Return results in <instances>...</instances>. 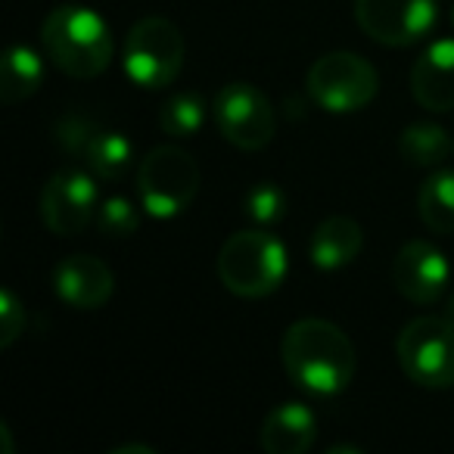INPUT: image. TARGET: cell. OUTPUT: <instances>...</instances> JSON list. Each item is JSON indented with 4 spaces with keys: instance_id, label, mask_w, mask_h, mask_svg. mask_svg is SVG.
Returning <instances> with one entry per match:
<instances>
[{
    "instance_id": "obj_1",
    "label": "cell",
    "mask_w": 454,
    "mask_h": 454,
    "mask_svg": "<svg viewBox=\"0 0 454 454\" xmlns=\"http://www.w3.org/2000/svg\"><path fill=\"white\" fill-rule=\"evenodd\" d=\"M280 358L293 383L321 398L346 392L358 364L352 340L324 317H302L290 324L280 340Z\"/></svg>"
},
{
    "instance_id": "obj_2",
    "label": "cell",
    "mask_w": 454,
    "mask_h": 454,
    "mask_svg": "<svg viewBox=\"0 0 454 454\" xmlns=\"http://www.w3.org/2000/svg\"><path fill=\"white\" fill-rule=\"evenodd\" d=\"M41 47L63 75L97 78L109 69L115 41L106 20L82 4H59L41 22Z\"/></svg>"
},
{
    "instance_id": "obj_3",
    "label": "cell",
    "mask_w": 454,
    "mask_h": 454,
    "mask_svg": "<svg viewBox=\"0 0 454 454\" xmlns=\"http://www.w3.org/2000/svg\"><path fill=\"white\" fill-rule=\"evenodd\" d=\"M286 247L265 227L237 231L224 240L218 253V280L224 290L243 299H265L284 284Z\"/></svg>"
},
{
    "instance_id": "obj_4",
    "label": "cell",
    "mask_w": 454,
    "mask_h": 454,
    "mask_svg": "<svg viewBox=\"0 0 454 454\" xmlns=\"http://www.w3.org/2000/svg\"><path fill=\"white\" fill-rule=\"evenodd\" d=\"M200 165L181 146H153L137 165V196L146 215L159 221L177 218L200 193Z\"/></svg>"
},
{
    "instance_id": "obj_5",
    "label": "cell",
    "mask_w": 454,
    "mask_h": 454,
    "mask_svg": "<svg viewBox=\"0 0 454 454\" xmlns=\"http://www.w3.org/2000/svg\"><path fill=\"white\" fill-rule=\"evenodd\" d=\"M184 35L175 22L162 16H146L125 38V75L144 90H162L181 75L184 69Z\"/></svg>"
},
{
    "instance_id": "obj_6",
    "label": "cell",
    "mask_w": 454,
    "mask_h": 454,
    "mask_svg": "<svg viewBox=\"0 0 454 454\" xmlns=\"http://www.w3.org/2000/svg\"><path fill=\"white\" fill-rule=\"evenodd\" d=\"M398 367L414 386L451 389L454 386V327L445 317H414L395 340Z\"/></svg>"
},
{
    "instance_id": "obj_7",
    "label": "cell",
    "mask_w": 454,
    "mask_h": 454,
    "mask_svg": "<svg viewBox=\"0 0 454 454\" xmlns=\"http://www.w3.org/2000/svg\"><path fill=\"white\" fill-rule=\"evenodd\" d=\"M305 88H309V97L315 100V106L346 115L364 109L377 97L380 75L373 69V63H367L364 57L336 51L315 59V66L309 69V78H305Z\"/></svg>"
},
{
    "instance_id": "obj_8",
    "label": "cell",
    "mask_w": 454,
    "mask_h": 454,
    "mask_svg": "<svg viewBox=\"0 0 454 454\" xmlns=\"http://www.w3.org/2000/svg\"><path fill=\"white\" fill-rule=\"evenodd\" d=\"M215 125L227 144L237 150H265L278 131L274 106L255 84L249 82H231L215 94L212 103Z\"/></svg>"
},
{
    "instance_id": "obj_9",
    "label": "cell",
    "mask_w": 454,
    "mask_h": 454,
    "mask_svg": "<svg viewBox=\"0 0 454 454\" xmlns=\"http://www.w3.org/2000/svg\"><path fill=\"white\" fill-rule=\"evenodd\" d=\"M100 208L97 177L82 168H59L47 177L41 190V221L51 234L75 237L84 234Z\"/></svg>"
},
{
    "instance_id": "obj_10",
    "label": "cell",
    "mask_w": 454,
    "mask_h": 454,
    "mask_svg": "<svg viewBox=\"0 0 454 454\" xmlns=\"http://www.w3.org/2000/svg\"><path fill=\"white\" fill-rule=\"evenodd\" d=\"M361 32L386 47H411L433 32L439 0H355Z\"/></svg>"
},
{
    "instance_id": "obj_11",
    "label": "cell",
    "mask_w": 454,
    "mask_h": 454,
    "mask_svg": "<svg viewBox=\"0 0 454 454\" xmlns=\"http://www.w3.org/2000/svg\"><path fill=\"white\" fill-rule=\"evenodd\" d=\"M392 280L395 290L414 305H433L445 296L451 265L448 259L427 240H411L398 249L392 262Z\"/></svg>"
},
{
    "instance_id": "obj_12",
    "label": "cell",
    "mask_w": 454,
    "mask_h": 454,
    "mask_svg": "<svg viewBox=\"0 0 454 454\" xmlns=\"http://www.w3.org/2000/svg\"><path fill=\"white\" fill-rule=\"evenodd\" d=\"M53 290L69 309L97 311L113 299L115 278L106 262L94 259V255H66L53 268Z\"/></svg>"
},
{
    "instance_id": "obj_13",
    "label": "cell",
    "mask_w": 454,
    "mask_h": 454,
    "mask_svg": "<svg viewBox=\"0 0 454 454\" xmlns=\"http://www.w3.org/2000/svg\"><path fill=\"white\" fill-rule=\"evenodd\" d=\"M411 94L429 113L454 109V38H439L411 69Z\"/></svg>"
},
{
    "instance_id": "obj_14",
    "label": "cell",
    "mask_w": 454,
    "mask_h": 454,
    "mask_svg": "<svg viewBox=\"0 0 454 454\" xmlns=\"http://www.w3.org/2000/svg\"><path fill=\"white\" fill-rule=\"evenodd\" d=\"M262 448L268 454H305L317 442V417L309 404L284 402L262 423Z\"/></svg>"
},
{
    "instance_id": "obj_15",
    "label": "cell",
    "mask_w": 454,
    "mask_h": 454,
    "mask_svg": "<svg viewBox=\"0 0 454 454\" xmlns=\"http://www.w3.org/2000/svg\"><path fill=\"white\" fill-rule=\"evenodd\" d=\"M361 247H364V231H361L358 221L346 218V215H333V218L321 221L315 227L309 255L317 271H340V268L352 265L358 259Z\"/></svg>"
},
{
    "instance_id": "obj_16",
    "label": "cell",
    "mask_w": 454,
    "mask_h": 454,
    "mask_svg": "<svg viewBox=\"0 0 454 454\" xmlns=\"http://www.w3.org/2000/svg\"><path fill=\"white\" fill-rule=\"evenodd\" d=\"M44 84V59L26 44H16L0 59V97L7 103H22L35 97Z\"/></svg>"
},
{
    "instance_id": "obj_17",
    "label": "cell",
    "mask_w": 454,
    "mask_h": 454,
    "mask_svg": "<svg viewBox=\"0 0 454 454\" xmlns=\"http://www.w3.org/2000/svg\"><path fill=\"white\" fill-rule=\"evenodd\" d=\"M398 153L408 165L435 168L439 162H445L448 153H454V140H448L445 128L435 121H414L398 137Z\"/></svg>"
},
{
    "instance_id": "obj_18",
    "label": "cell",
    "mask_w": 454,
    "mask_h": 454,
    "mask_svg": "<svg viewBox=\"0 0 454 454\" xmlns=\"http://www.w3.org/2000/svg\"><path fill=\"white\" fill-rule=\"evenodd\" d=\"M417 208L429 231L454 234V171H435L417 193Z\"/></svg>"
},
{
    "instance_id": "obj_19",
    "label": "cell",
    "mask_w": 454,
    "mask_h": 454,
    "mask_svg": "<svg viewBox=\"0 0 454 454\" xmlns=\"http://www.w3.org/2000/svg\"><path fill=\"white\" fill-rule=\"evenodd\" d=\"M131 159H134L131 140L115 131H97L90 137L88 150H84V165L100 181H119L131 168Z\"/></svg>"
},
{
    "instance_id": "obj_20",
    "label": "cell",
    "mask_w": 454,
    "mask_h": 454,
    "mask_svg": "<svg viewBox=\"0 0 454 454\" xmlns=\"http://www.w3.org/2000/svg\"><path fill=\"white\" fill-rule=\"evenodd\" d=\"M206 121V100L200 94H175L159 109V128L171 137H193Z\"/></svg>"
},
{
    "instance_id": "obj_21",
    "label": "cell",
    "mask_w": 454,
    "mask_h": 454,
    "mask_svg": "<svg viewBox=\"0 0 454 454\" xmlns=\"http://www.w3.org/2000/svg\"><path fill=\"white\" fill-rule=\"evenodd\" d=\"M97 227H100L103 237H113V240H121V237H131L140 227V212L128 196H109V200L100 202L97 208Z\"/></svg>"
},
{
    "instance_id": "obj_22",
    "label": "cell",
    "mask_w": 454,
    "mask_h": 454,
    "mask_svg": "<svg viewBox=\"0 0 454 454\" xmlns=\"http://www.w3.org/2000/svg\"><path fill=\"white\" fill-rule=\"evenodd\" d=\"M247 215L255 221V227H271L284 221L286 215V196L278 184H255L247 193Z\"/></svg>"
},
{
    "instance_id": "obj_23",
    "label": "cell",
    "mask_w": 454,
    "mask_h": 454,
    "mask_svg": "<svg viewBox=\"0 0 454 454\" xmlns=\"http://www.w3.org/2000/svg\"><path fill=\"white\" fill-rule=\"evenodd\" d=\"M100 131V128L94 125V121L88 119V115H66L63 121L57 125V144L63 146L69 156H82L84 159V150H88V144H90V137Z\"/></svg>"
},
{
    "instance_id": "obj_24",
    "label": "cell",
    "mask_w": 454,
    "mask_h": 454,
    "mask_svg": "<svg viewBox=\"0 0 454 454\" xmlns=\"http://www.w3.org/2000/svg\"><path fill=\"white\" fill-rule=\"evenodd\" d=\"M26 330V309L13 290H0V348H10Z\"/></svg>"
},
{
    "instance_id": "obj_25",
    "label": "cell",
    "mask_w": 454,
    "mask_h": 454,
    "mask_svg": "<svg viewBox=\"0 0 454 454\" xmlns=\"http://www.w3.org/2000/svg\"><path fill=\"white\" fill-rule=\"evenodd\" d=\"M109 454H156L150 445H121V448H113Z\"/></svg>"
},
{
    "instance_id": "obj_26",
    "label": "cell",
    "mask_w": 454,
    "mask_h": 454,
    "mask_svg": "<svg viewBox=\"0 0 454 454\" xmlns=\"http://www.w3.org/2000/svg\"><path fill=\"white\" fill-rule=\"evenodd\" d=\"M0 442H4V454H13V435L7 423H0Z\"/></svg>"
},
{
    "instance_id": "obj_27",
    "label": "cell",
    "mask_w": 454,
    "mask_h": 454,
    "mask_svg": "<svg viewBox=\"0 0 454 454\" xmlns=\"http://www.w3.org/2000/svg\"><path fill=\"white\" fill-rule=\"evenodd\" d=\"M442 317H445L448 324L454 327V290L448 293V299H445V305H442Z\"/></svg>"
},
{
    "instance_id": "obj_28",
    "label": "cell",
    "mask_w": 454,
    "mask_h": 454,
    "mask_svg": "<svg viewBox=\"0 0 454 454\" xmlns=\"http://www.w3.org/2000/svg\"><path fill=\"white\" fill-rule=\"evenodd\" d=\"M361 454V448L358 445H333V448H330V454Z\"/></svg>"
},
{
    "instance_id": "obj_29",
    "label": "cell",
    "mask_w": 454,
    "mask_h": 454,
    "mask_svg": "<svg viewBox=\"0 0 454 454\" xmlns=\"http://www.w3.org/2000/svg\"><path fill=\"white\" fill-rule=\"evenodd\" d=\"M451 26H454V10H451Z\"/></svg>"
},
{
    "instance_id": "obj_30",
    "label": "cell",
    "mask_w": 454,
    "mask_h": 454,
    "mask_svg": "<svg viewBox=\"0 0 454 454\" xmlns=\"http://www.w3.org/2000/svg\"><path fill=\"white\" fill-rule=\"evenodd\" d=\"M451 140H454V137H451Z\"/></svg>"
}]
</instances>
